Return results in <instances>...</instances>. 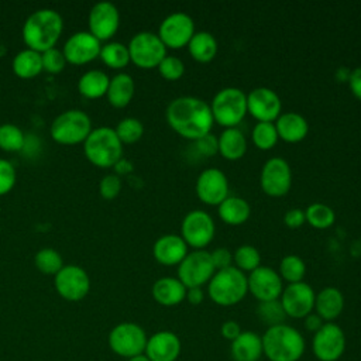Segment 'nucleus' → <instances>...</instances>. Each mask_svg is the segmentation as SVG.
I'll use <instances>...</instances> for the list:
<instances>
[{
	"label": "nucleus",
	"mask_w": 361,
	"mask_h": 361,
	"mask_svg": "<svg viewBox=\"0 0 361 361\" xmlns=\"http://www.w3.org/2000/svg\"><path fill=\"white\" fill-rule=\"evenodd\" d=\"M62 28V18L55 10L41 8L34 11L25 20L23 27V39L30 49L42 54L55 48Z\"/></svg>",
	"instance_id": "nucleus-3"
},
{
	"label": "nucleus",
	"mask_w": 361,
	"mask_h": 361,
	"mask_svg": "<svg viewBox=\"0 0 361 361\" xmlns=\"http://www.w3.org/2000/svg\"><path fill=\"white\" fill-rule=\"evenodd\" d=\"M55 289L69 302L82 300L90 289V279L86 271L78 265L62 267L55 275Z\"/></svg>",
	"instance_id": "nucleus-17"
},
{
	"label": "nucleus",
	"mask_w": 361,
	"mask_h": 361,
	"mask_svg": "<svg viewBox=\"0 0 361 361\" xmlns=\"http://www.w3.org/2000/svg\"><path fill=\"white\" fill-rule=\"evenodd\" d=\"M120 24L117 7L110 1L96 3L89 13V32L99 41L111 38Z\"/></svg>",
	"instance_id": "nucleus-20"
},
{
	"label": "nucleus",
	"mask_w": 361,
	"mask_h": 361,
	"mask_svg": "<svg viewBox=\"0 0 361 361\" xmlns=\"http://www.w3.org/2000/svg\"><path fill=\"white\" fill-rule=\"evenodd\" d=\"M159 75L166 80H178L185 73V63L175 55H166L157 66Z\"/></svg>",
	"instance_id": "nucleus-43"
},
{
	"label": "nucleus",
	"mask_w": 361,
	"mask_h": 361,
	"mask_svg": "<svg viewBox=\"0 0 361 361\" xmlns=\"http://www.w3.org/2000/svg\"><path fill=\"white\" fill-rule=\"evenodd\" d=\"M188 49L192 58L197 62H209L212 61L219 49V44L216 37L210 31H195L190 41L188 42Z\"/></svg>",
	"instance_id": "nucleus-31"
},
{
	"label": "nucleus",
	"mask_w": 361,
	"mask_h": 361,
	"mask_svg": "<svg viewBox=\"0 0 361 361\" xmlns=\"http://www.w3.org/2000/svg\"><path fill=\"white\" fill-rule=\"evenodd\" d=\"M316 292L307 282H295L283 286L279 302L288 317L305 319L314 310Z\"/></svg>",
	"instance_id": "nucleus-14"
},
{
	"label": "nucleus",
	"mask_w": 361,
	"mask_h": 361,
	"mask_svg": "<svg viewBox=\"0 0 361 361\" xmlns=\"http://www.w3.org/2000/svg\"><path fill=\"white\" fill-rule=\"evenodd\" d=\"M261 338L264 355L269 361H299L306 351L303 334L286 323L268 327Z\"/></svg>",
	"instance_id": "nucleus-2"
},
{
	"label": "nucleus",
	"mask_w": 361,
	"mask_h": 361,
	"mask_svg": "<svg viewBox=\"0 0 361 361\" xmlns=\"http://www.w3.org/2000/svg\"><path fill=\"white\" fill-rule=\"evenodd\" d=\"M214 121L224 128L237 127L247 114V94L235 86L220 89L210 103Z\"/></svg>",
	"instance_id": "nucleus-6"
},
{
	"label": "nucleus",
	"mask_w": 361,
	"mask_h": 361,
	"mask_svg": "<svg viewBox=\"0 0 361 361\" xmlns=\"http://www.w3.org/2000/svg\"><path fill=\"white\" fill-rule=\"evenodd\" d=\"M121 190V180L117 175H106L99 183V192L104 199H114Z\"/></svg>",
	"instance_id": "nucleus-46"
},
{
	"label": "nucleus",
	"mask_w": 361,
	"mask_h": 361,
	"mask_svg": "<svg viewBox=\"0 0 361 361\" xmlns=\"http://www.w3.org/2000/svg\"><path fill=\"white\" fill-rule=\"evenodd\" d=\"M102 49L100 41L87 31L72 34L63 45V56L66 62L73 65H83L99 56Z\"/></svg>",
	"instance_id": "nucleus-21"
},
{
	"label": "nucleus",
	"mask_w": 361,
	"mask_h": 361,
	"mask_svg": "<svg viewBox=\"0 0 361 361\" xmlns=\"http://www.w3.org/2000/svg\"><path fill=\"white\" fill-rule=\"evenodd\" d=\"M188 252V244L178 234H164L152 245L155 259L164 265H179Z\"/></svg>",
	"instance_id": "nucleus-23"
},
{
	"label": "nucleus",
	"mask_w": 361,
	"mask_h": 361,
	"mask_svg": "<svg viewBox=\"0 0 361 361\" xmlns=\"http://www.w3.org/2000/svg\"><path fill=\"white\" fill-rule=\"evenodd\" d=\"M305 216H306V221L314 228H329L330 226H333L336 220L334 210L329 204L320 203V202H314L309 204L305 209Z\"/></svg>",
	"instance_id": "nucleus-34"
},
{
	"label": "nucleus",
	"mask_w": 361,
	"mask_h": 361,
	"mask_svg": "<svg viewBox=\"0 0 361 361\" xmlns=\"http://www.w3.org/2000/svg\"><path fill=\"white\" fill-rule=\"evenodd\" d=\"M233 261L240 271L251 272L261 265V254L254 245L243 244L233 252Z\"/></svg>",
	"instance_id": "nucleus-37"
},
{
	"label": "nucleus",
	"mask_w": 361,
	"mask_h": 361,
	"mask_svg": "<svg viewBox=\"0 0 361 361\" xmlns=\"http://www.w3.org/2000/svg\"><path fill=\"white\" fill-rule=\"evenodd\" d=\"M241 331H243V329H241L240 323L235 322V320H226V322L221 324V327H220V334H221L226 340H228L230 343H231L233 340H235V338L241 334Z\"/></svg>",
	"instance_id": "nucleus-50"
},
{
	"label": "nucleus",
	"mask_w": 361,
	"mask_h": 361,
	"mask_svg": "<svg viewBox=\"0 0 361 361\" xmlns=\"http://www.w3.org/2000/svg\"><path fill=\"white\" fill-rule=\"evenodd\" d=\"M210 257H212V261H213V265H214L216 271L231 267L233 252L227 247H220V248L213 250L210 252Z\"/></svg>",
	"instance_id": "nucleus-48"
},
{
	"label": "nucleus",
	"mask_w": 361,
	"mask_h": 361,
	"mask_svg": "<svg viewBox=\"0 0 361 361\" xmlns=\"http://www.w3.org/2000/svg\"><path fill=\"white\" fill-rule=\"evenodd\" d=\"M344 310V295L336 286H324L316 293L314 298V313L322 320L334 322Z\"/></svg>",
	"instance_id": "nucleus-24"
},
{
	"label": "nucleus",
	"mask_w": 361,
	"mask_h": 361,
	"mask_svg": "<svg viewBox=\"0 0 361 361\" xmlns=\"http://www.w3.org/2000/svg\"><path fill=\"white\" fill-rule=\"evenodd\" d=\"M99 56L107 65L113 69H121L130 62V52L127 45L121 42H109L102 47Z\"/></svg>",
	"instance_id": "nucleus-35"
},
{
	"label": "nucleus",
	"mask_w": 361,
	"mask_h": 361,
	"mask_svg": "<svg viewBox=\"0 0 361 361\" xmlns=\"http://www.w3.org/2000/svg\"><path fill=\"white\" fill-rule=\"evenodd\" d=\"M130 52V61L137 66L149 69L157 68L159 62L166 56V47L158 37L151 31L137 32L127 45Z\"/></svg>",
	"instance_id": "nucleus-10"
},
{
	"label": "nucleus",
	"mask_w": 361,
	"mask_h": 361,
	"mask_svg": "<svg viewBox=\"0 0 361 361\" xmlns=\"http://www.w3.org/2000/svg\"><path fill=\"white\" fill-rule=\"evenodd\" d=\"M219 152L230 161L240 159L247 151V138L238 127H227L217 137Z\"/></svg>",
	"instance_id": "nucleus-28"
},
{
	"label": "nucleus",
	"mask_w": 361,
	"mask_h": 361,
	"mask_svg": "<svg viewBox=\"0 0 361 361\" xmlns=\"http://www.w3.org/2000/svg\"><path fill=\"white\" fill-rule=\"evenodd\" d=\"M303 320H305V329H306L307 331L313 333V334L324 324V322L322 320V317H320L317 313H314V312H312L310 314H307Z\"/></svg>",
	"instance_id": "nucleus-52"
},
{
	"label": "nucleus",
	"mask_w": 361,
	"mask_h": 361,
	"mask_svg": "<svg viewBox=\"0 0 361 361\" xmlns=\"http://www.w3.org/2000/svg\"><path fill=\"white\" fill-rule=\"evenodd\" d=\"M252 142L259 149H271L278 141V131L272 121H258L251 133Z\"/></svg>",
	"instance_id": "nucleus-39"
},
{
	"label": "nucleus",
	"mask_w": 361,
	"mask_h": 361,
	"mask_svg": "<svg viewBox=\"0 0 361 361\" xmlns=\"http://www.w3.org/2000/svg\"><path fill=\"white\" fill-rule=\"evenodd\" d=\"M257 316L268 327L282 324V323H285V319L288 317L282 305H281V302H279V299L258 302Z\"/></svg>",
	"instance_id": "nucleus-38"
},
{
	"label": "nucleus",
	"mask_w": 361,
	"mask_h": 361,
	"mask_svg": "<svg viewBox=\"0 0 361 361\" xmlns=\"http://www.w3.org/2000/svg\"><path fill=\"white\" fill-rule=\"evenodd\" d=\"M114 131L123 144H133L142 137L144 126L135 117H126L117 124Z\"/></svg>",
	"instance_id": "nucleus-40"
},
{
	"label": "nucleus",
	"mask_w": 361,
	"mask_h": 361,
	"mask_svg": "<svg viewBox=\"0 0 361 361\" xmlns=\"http://www.w3.org/2000/svg\"><path fill=\"white\" fill-rule=\"evenodd\" d=\"M217 212L220 219L231 226H238L247 221L251 214L250 203L240 196H227L219 206Z\"/></svg>",
	"instance_id": "nucleus-30"
},
{
	"label": "nucleus",
	"mask_w": 361,
	"mask_h": 361,
	"mask_svg": "<svg viewBox=\"0 0 361 361\" xmlns=\"http://www.w3.org/2000/svg\"><path fill=\"white\" fill-rule=\"evenodd\" d=\"M152 298L162 306H176L186 298V286L175 276L157 279L151 289Z\"/></svg>",
	"instance_id": "nucleus-27"
},
{
	"label": "nucleus",
	"mask_w": 361,
	"mask_h": 361,
	"mask_svg": "<svg viewBox=\"0 0 361 361\" xmlns=\"http://www.w3.org/2000/svg\"><path fill=\"white\" fill-rule=\"evenodd\" d=\"M134 90H135L134 79L128 73L121 72L110 79L106 94L111 106L124 107L131 102L134 96Z\"/></svg>",
	"instance_id": "nucleus-29"
},
{
	"label": "nucleus",
	"mask_w": 361,
	"mask_h": 361,
	"mask_svg": "<svg viewBox=\"0 0 361 361\" xmlns=\"http://www.w3.org/2000/svg\"><path fill=\"white\" fill-rule=\"evenodd\" d=\"M197 197L212 206H219L228 196V179L226 173L219 168L203 169L196 179Z\"/></svg>",
	"instance_id": "nucleus-18"
},
{
	"label": "nucleus",
	"mask_w": 361,
	"mask_h": 361,
	"mask_svg": "<svg viewBox=\"0 0 361 361\" xmlns=\"http://www.w3.org/2000/svg\"><path fill=\"white\" fill-rule=\"evenodd\" d=\"M306 221V216H305V210L299 209V207H293L285 212L283 214V223L289 227V228H298L300 226H303V223Z\"/></svg>",
	"instance_id": "nucleus-49"
},
{
	"label": "nucleus",
	"mask_w": 361,
	"mask_h": 361,
	"mask_svg": "<svg viewBox=\"0 0 361 361\" xmlns=\"http://www.w3.org/2000/svg\"><path fill=\"white\" fill-rule=\"evenodd\" d=\"M278 274L281 275L282 281H286L288 283L300 282L306 274V264L299 255L288 254L281 259Z\"/></svg>",
	"instance_id": "nucleus-36"
},
{
	"label": "nucleus",
	"mask_w": 361,
	"mask_h": 361,
	"mask_svg": "<svg viewBox=\"0 0 361 361\" xmlns=\"http://www.w3.org/2000/svg\"><path fill=\"white\" fill-rule=\"evenodd\" d=\"M248 292L258 300H276L283 290V281L276 269L268 265H259L247 276Z\"/></svg>",
	"instance_id": "nucleus-16"
},
{
	"label": "nucleus",
	"mask_w": 361,
	"mask_h": 361,
	"mask_svg": "<svg viewBox=\"0 0 361 361\" xmlns=\"http://www.w3.org/2000/svg\"><path fill=\"white\" fill-rule=\"evenodd\" d=\"M34 262H35V267L42 274H47V275H56L61 271V268L63 267L59 252H56L52 248L39 250L35 254Z\"/></svg>",
	"instance_id": "nucleus-41"
},
{
	"label": "nucleus",
	"mask_w": 361,
	"mask_h": 361,
	"mask_svg": "<svg viewBox=\"0 0 361 361\" xmlns=\"http://www.w3.org/2000/svg\"><path fill=\"white\" fill-rule=\"evenodd\" d=\"M147 340L148 337L145 330L133 322H123L116 324L107 337L110 350L127 360L144 354Z\"/></svg>",
	"instance_id": "nucleus-8"
},
{
	"label": "nucleus",
	"mask_w": 361,
	"mask_h": 361,
	"mask_svg": "<svg viewBox=\"0 0 361 361\" xmlns=\"http://www.w3.org/2000/svg\"><path fill=\"white\" fill-rule=\"evenodd\" d=\"M190 305H200L204 299V292L202 288H188L186 289V298Z\"/></svg>",
	"instance_id": "nucleus-53"
},
{
	"label": "nucleus",
	"mask_w": 361,
	"mask_h": 361,
	"mask_svg": "<svg viewBox=\"0 0 361 361\" xmlns=\"http://www.w3.org/2000/svg\"><path fill=\"white\" fill-rule=\"evenodd\" d=\"M109 82H110V78L104 72L93 69V71L85 72L80 76L78 87L85 97L97 99L107 93Z\"/></svg>",
	"instance_id": "nucleus-33"
},
{
	"label": "nucleus",
	"mask_w": 361,
	"mask_h": 361,
	"mask_svg": "<svg viewBox=\"0 0 361 361\" xmlns=\"http://www.w3.org/2000/svg\"><path fill=\"white\" fill-rule=\"evenodd\" d=\"M24 145L23 131L14 124L0 126V148L7 152L20 151Z\"/></svg>",
	"instance_id": "nucleus-42"
},
{
	"label": "nucleus",
	"mask_w": 361,
	"mask_h": 361,
	"mask_svg": "<svg viewBox=\"0 0 361 361\" xmlns=\"http://www.w3.org/2000/svg\"><path fill=\"white\" fill-rule=\"evenodd\" d=\"M127 361H151L145 354H140V355H135V357H131L128 358Z\"/></svg>",
	"instance_id": "nucleus-54"
},
{
	"label": "nucleus",
	"mask_w": 361,
	"mask_h": 361,
	"mask_svg": "<svg viewBox=\"0 0 361 361\" xmlns=\"http://www.w3.org/2000/svg\"><path fill=\"white\" fill-rule=\"evenodd\" d=\"M259 183L269 196L279 197L286 195L292 185V169L288 161L282 157L267 159L261 168Z\"/></svg>",
	"instance_id": "nucleus-13"
},
{
	"label": "nucleus",
	"mask_w": 361,
	"mask_h": 361,
	"mask_svg": "<svg viewBox=\"0 0 361 361\" xmlns=\"http://www.w3.org/2000/svg\"><path fill=\"white\" fill-rule=\"evenodd\" d=\"M247 113H250L258 121L274 123L282 113L281 97L271 87H254L247 94Z\"/></svg>",
	"instance_id": "nucleus-19"
},
{
	"label": "nucleus",
	"mask_w": 361,
	"mask_h": 361,
	"mask_svg": "<svg viewBox=\"0 0 361 361\" xmlns=\"http://www.w3.org/2000/svg\"><path fill=\"white\" fill-rule=\"evenodd\" d=\"M13 71L21 79H31L42 71L41 54L30 48L20 51L13 59Z\"/></svg>",
	"instance_id": "nucleus-32"
},
{
	"label": "nucleus",
	"mask_w": 361,
	"mask_h": 361,
	"mask_svg": "<svg viewBox=\"0 0 361 361\" xmlns=\"http://www.w3.org/2000/svg\"><path fill=\"white\" fill-rule=\"evenodd\" d=\"M165 114L172 130L193 141L209 134L214 123L210 104L196 96L175 97L169 102Z\"/></svg>",
	"instance_id": "nucleus-1"
},
{
	"label": "nucleus",
	"mask_w": 361,
	"mask_h": 361,
	"mask_svg": "<svg viewBox=\"0 0 361 361\" xmlns=\"http://www.w3.org/2000/svg\"><path fill=\"white\" fill-rule=\"evenodd\" d=\"M216 224L213 217L202 209L190 210L185 214L180 223V237L188 247L203 250L214 237Z\"/></svg>",
	"instance_id": "nucleus-11"
},
{
	"label": "nucleus",
	"mask_w": 361,
	"mask_h": 361,
	"mask_svg": "<svg viewBox=\"0 0 361 361\" xmlns=\"http://www.w3.org/2000/svg\"><path fill=\"white\" fill-rule=\"evenodd\" d=\"M16 183V171L13 165L6 161L0 159V195L8 193Z\"/></svg>",
	"instance_id": "nucleus-45"
},
{
	"label": "nucleus",
	"mask_w": 361,
	"mask_h": 361,
	"mask_svg": "<svg viewBox=\"0 0 361 361\" xmlns=\"http://www.w3.org/2000/svg\"><path fill=\"white\" fill-rule=\"evenodd\" d=\"M196 144V149L203 154V155H213L219 151V141H217V137L212 133L197 138L195 141Z\"/></svg>",
	"instance_id": "nucleus-47"
},
{
	"label": "nucleus",
	"mask_w": 361,
	"mask_h": 361,
	"mask_svg": "<svg viewBox=\"0 0 361 361\" xmlns=\"http://www.w3.org/2000/svg\"><path fill=\"white\" fill-rule=\"evenodd\" d=\"M278 137L286 142L302 141L309 133L307 120L296 111L281 113L275 120Z\"/></svg>",
	"instance_id": "nucleus-26"
},
{
	"label": "nucleus",
	"mask_w": 361,
	"mask_h": 361,
	"mask_svg": "<svg viewBox=\"0 0 361 361\" xmlns=\"http://www.w3.org/2000/svg\"><path fill=\"white\" fill-rule=\"evenodd\" d=\"M92 131V121L82 110H68L61 113L51 124V137L65 145L85 142Z\"/></svg>",
	"instance_id": "nucleus-7"
},
{
	"label": "nucleus",
	"mask_w": 361,
	"mask_h": 361,
	"mask_svg": "<svg viewBox=\"0 0 361 361\" xmlns=\"http://www.w3.org/2000/svg\"><path fill=\"white\" fill-rule=\"evenodd\" d=\"M210 252L203 250H193L178 265V279L188 288H202L214 275Z\"/></svg>",
	"instance_id": "nucleus-9"
},
{
	"label": "nucleus",
	"mask_w": 361,
	"mask_h": 361,
	"mask_svg": "<svg viewBox=\"0 0 361 361\" xmlns=\"http://www.w3.org/2000/svg\"><path fill=\"white\" fill-rule=\"evenodd\" d=\"M207 292L210 299L220 306L237 305L248 293L247 275L234 265L217 269L207 282Z\"/></svg>",
	"instance_id": "nucleus-4"
},
{
	"label": "nucleus",
	"mask_w": 361,
	"mask_h": 361,
	"mask_svg": "<svg viewBox=\"0 0 361 361\" xmlns=\"http://www.w3.org/2000/svg\"><path fill=\"white\" fill-rule=\"evenodd\" d=\"M182 351V343L176 333L159 330L148 337L144 354L151 361H176Z\"/></svg>",
	"instance_id": "nucleus-22"
},
{
	"label": "nucleus",
	"mask_w": 361,
	"mask_h": 361,
	"mask_svg": "<svg viewBox=\"0 0 361 361\" xmlns=\"http://www.w3.org/2000/svg\"><path fill=\"white\" fill-rule=\"evenodd\" d=\"M347 80L351 93L361 100V66L351 69Z\"/></svg>",
	"instance_id": "nucleus-51"
},
{
	"label": "nucleus",
	"mask_w": 361,
	"mask_h": 361,
	"mask_svg": "<svg viewBox=\"0 0 361 361\" xmlns=\"http://www.w3.org/2000/svg\"><path fill=\"white\" fill-rule=\"evenodd\" d=\"M230 355L233 361H259L264 355L261 336L251 330H243L241 334L231 341Z\"/></svg>",
	"instance_id": "nucleus-25"
},
{
	"label": "nucleus",
	"mask_w": 361,
	"mask_h": 361,
	"mask_svg": "<svg viewBox=\"0 0 361 361\" xmlns=\"http://www.w3.org/2000/svg\"><path fill=\"white\" fill-rule=\"evenodd\" d=\"M85 155L96 166L109 168L121 159L123 142L116 131L110 127H99L92 130L85 140Z\"/></svg>",
	"instance_id": "nucleus-5"
},
{
	"label": "nucleus",
	"mask_w": 361,
	"mask_h": 361,
	"mask_svg": "<svg viewBox=\"0 0 361 361\" xmlns=\"http://www.w3.org/2000/svg\"><path fill=\"white\" fill-rule=\"evenodd\" d=\"M195 31V21L188 13L173 11L161 21L158 37L166 48H182L188 45Z\"/></svg>",
	"instance_id": "nucleus-15"
},
{
	"label": "nucleus",
	"mask_w": 361,
	"mask_h": 361,
	"mask_svg": "<svg viewBox=\"0 0 361 361\" xmlns=\"http://www.w3.org/2000/svg\"><path fill=\"white\" fill-rule=\"evenodd\" d=\"M41 59H42V71H47L49 73H59L61 71H63L66 65L63 52L56 48H51L42 52Z\"/></svg>",
	"instance_id": "nucleus-44"
},
{
	"label": "nucleus",
	"mask_w": 361,
	"mask_h": 361,
	"mask_svg": "<svg viewBox=\"0 0 361 361\" xmlns=\"http://www.w3.org/2000/svg\"><path fill=\"white\" fill-rule=\"evenodd\" d=\"M345 334L334 322H326L312 338V351L319 361H338L345 351Z\"/></svg>",
	"instance_id": "nucleus-12"
}]
</instances>
